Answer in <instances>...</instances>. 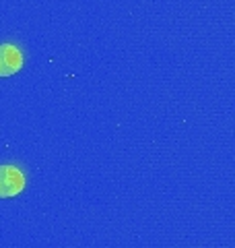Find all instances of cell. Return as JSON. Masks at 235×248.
I'll list each match as a JSON object with an SVG mask.
<instances>
[{
	"label": "cell",
	"mask_w": 235,
	"mask_h": 248,
	"mask_svg": "<svg viewBox=\"0 0 235 248\" xmlns=\"http://www.w3.org/2000/svg\"><path fill=\"white\" fill-rule=\"evenodd\" d=\"M25 188V176L15 166H0V199L17 197Z\"/></svg>",
	"instance_id": "6da1fadb"
},
{
	"label": "cell",
	"mask_w": 235,
	"mask_h": 248,
	"mask_svg": "<svg viewBox=\"0 0 235 248\" xmlns=\"http://www.w3.org/2000/svg\"><path fill=\"white\" fill-rule=\"evenodd\" d=\"M23 66V54L17 46L0 44V77H11Z\"/></svg>",
	"instance_id": "7a4b0ae2"
}]
</instances>
